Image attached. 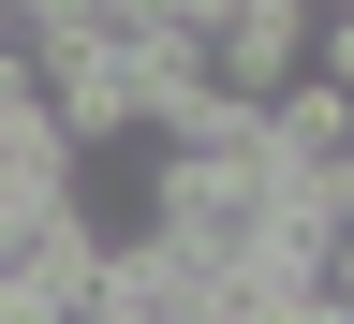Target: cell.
Instances as JSON below:
<instances>
[{
	"label": "cell",
	"instance_id": "3",
	"mask_svg": "<svg viewBox=\"0 0 354 324\" xmlns=\"http://www.w3.org/2000/svg\"><path fill=\"white\" fill-rule=\"evenodd\" d=\"M325 74H339V88H354V15H325Z\"/></svg>",
	"mask_w": 354,
	"mask_h": 324
},
{
	"label": "cell",
	"instance_id": "1",
	"mask_svg": "<svg viewBox=\"0 0 354 324\" xmlns=\"http://www.w3.org/2000/svg\"><path fill=\"white\" fill-rule=\"evenodd\" d=\"M325 59V0H221V30H207V74H221V104H281V88Z\"/></svg>",
	"mask_w": 354,
	"mask_h": 324
},
{
	"label": "cell",
	"instance_id": "2",
	"mask_svg": "<svg viewBox=\"0 0 354 324\" xmlns=\"http://www.w3.org/2000/svg\"><path fill=\"white\" fill-rule=\"evenodd\" d=\"M266 133H281V162L310 177V162H354V88L325 74V59H310L295 88H281V104H266Z\"/></svg>",
	"mask_w": 354,
	"mask_h": 324
}]
</instances>
